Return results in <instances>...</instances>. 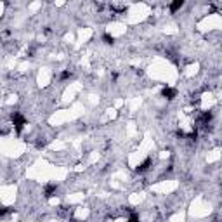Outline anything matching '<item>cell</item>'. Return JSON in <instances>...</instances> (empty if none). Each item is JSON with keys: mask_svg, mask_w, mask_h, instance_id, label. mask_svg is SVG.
Returning <instances> with one entry per match:
<instances>
[{"mask_svg": "<svg viewBox=\"0 0 222 222\" xmlns=\"http://www.w3.org/2000/svg\"><path fill=\"white\" fill-rule=\"evenodd\" d=\"M163 96L167 97V99H174L175 97V94H177V92H175L174 89H170V87H165V89H163V92H162Z\"/></svg>", "mask_w": 222, "mask_h": 222, "instance_id": "1", "label": "cell"}, {"mask_svg": "<svg viewBox=\"0 0 222 222\" xmlns=\"http://www.w3.org/2000/svg\"><path fill=\"white\" fill-rule=\"evenodd\" d=\"M54 193H56V186H54V184H49V186H45V198H50Z\"/></svg>", "mask_w": 222, "mask_h": 222, "instance_id": "2", "label": "cell"}, {"mask_svg": "<svg viewBox=\"0 0 222 222\" xmlns=\"http://www.w3.org/2000/svg\"><path fill=\"white\" fill-rule=\"evenodd\" d=\"M149 165H151V160L148 158L146 162H142V163H141V165L137 167V172H144V170H148V168H149Z\"/></svg>", "mask_w": 222, "mask_h": 222, "instance_id": "3", "label": "cell"}, {"mask_svg": "<svg viewBox=\"0 0 222 222\" xmlns=\"http://www.w3.org/2000/svg\"><path fill=\"white\" fill-rule=\"evenodd\" d=\"M182 5H184V2H182V0H177V2H174V4H170V11L175 12L177 9H180Z\"/></svg>", "mask_w": 222, "mask_h": 222, "instance_id": "4", "label": "cell"}, {"mask_svg": "<svg viewBox=\"0 0 222 222\" xmlns=\"http://www.w3.org/2000/svg\"><path fill=\"white\" fill-rule=\"evenodd\" d=\"M102 38L106 40V43H113V42H114V40H113V36H109V35H104Z\"/></svg>", "mask_w": 222, "mask_h": 222, "instance_id": "5", "label": "cell"}, {"mask_svg": "<svg viewBox=\"0 0 222 222\" xmlns=\"http://www.w3.org/2000/svg\"><path fill=\"white\" fill-rule=\"evenodd\" d=\"M70 77V71H63L61 73V78H68Z\"/></svg>", "mask_w": 222, "mask_h": 222, "instance_id": "6", "label": "cell"}]
</instances>
